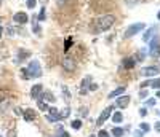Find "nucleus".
Segmentation results:
<instances>
[{
  "label": "nucleus",
  "mask_w": 160,
  "mask_h": 137,
  "mask_svg": "<svg viewBox=\"0 0 160 137\" xmlns=\"http://www.w3.org/2000/svg\"><path fill=\"white\" fill-rule=\"evenodd\" d=\"M2 34H3V29H2V26H0V37H2Z\"/></svg>",
  "instance_id": "nucleus-38"
},
{
  "label": "nucleus",
  "mask_w": 160,
  "mask_h": 137,
  "mask_svg": "<svg viewBox=\"0 0 160 137\" xmlns=\"http://www.w3.org/2000/svg\"><path fill=\"white\" fill-rule=\"evenodd\" d=\"M157 104V99L154 97V99H147L146 100V105H155Z\"/></svg>",
  "instance_id": "nucleus-24"
},
{
  "label": "nucleus",
  "mask_w": 160,
  "mask_h": 137,
  "mask_svg": "<svg viewBox=\"0 0 160 137\" xmlns=\"http://www.w3.org/2000/svg\"><path fill=\"white\" fill-rule=\"evenodd\" d=\"M141 129H143V131H146V132H147L149 129H151V126H149L147 123H143V124H141Z\"/></svg>",
  "instance_id": "nucleus-29"
},
{
  "label": "nucleus",
  "mask_w": 160,
  "mask_h": 137,
  "mask_svg": "<svg viewBox=\"0 0 160 137\" xmlns=\"http://www.w3.org/2000/svg\"><path fill=\"white\" fill-rule=\"evenodd\" d=\"M135 56H136V57H133L135 61H141V62H143V61L146 59V51H140V53H136Z\"/></svg>",
  "instance_id": "nucleus-19"
},
{
  "label": "nucleus",
  "mask_w": 160,
  "mask_h": 137,
  "mask_svg": "<svg viewBox=\"0 0 160 137\" xmlns=\"http://www.w3.org/2000/svg\"><path fill=\"white\" fill-rule=\"evenodd\" d=\"M155 31H157V27H154V26L149 27L147 31L144 32V37H143V38H144V41H149V40H151V37L154 35V32H155Z\"/></svg>",
  "instance_id": "nucleus-12"
},
{
  "label": "nucleus",
  "mask_w": 160,
  "mask_h": 137,
  "mask_svg": "<svg viewBox=\"0 0 160 137\" xmlns=\"http://www.w3.org/2000/svg\"><path fill=\"white\" fill-rule=\"evenodd\" d=\"M112 121H114V123H122V121H123L122 113H120V112H115V113L112 115Z\"/></svg>",
  "instance_id": "nucleus-15"
},
{
  "label": "nucleus",
  "mask_w": 160,
  "mask_h": 137,
  "mask_svg": "<svg viewBox=\"0 0 160 137\" xmlns=\"http://www.w3.org/2000/svg\"><path fill=\"white\" fill-rule=\"evenodd\" d=\"M157 97H158V99H160V89H158V91H157Z\"/></svg>",
  "instance_id": "nucleus-39"
},
{
  "label": "nucleus",
  "mask_w": 160,
  "mask_h": 137,
  "mask_svg": "<svg viewBox=\"0 0 160 137\" xmlns=\"http://www.w3.org/2000/svg\"><path fill=\"white\" fill-rule=\"evenodd\" d=\"M146 97H147V91H140V99H146Z\"/></svg>",
  "instance_id": "nucleus-30"
},
{
  "label": "nucleus",
  "mask_w": 160,
  "mask_h": 137,
  "mask_svg": "<svg viewBox=\"0 0 160 137\" xmlns=\"http://www.w3.org/2000/svg\"><path fill=\"white\" fill-rule=\"evenodd\" d=\"M149 46H151V53L152 56H160V43H158V38H154V40H149Z\"/></svg>",
  "instance_id": "nucleus-7"
},
{
  "label": "nucleus",
  "mask_w": 160,
  "mask_h": 137,
  "mask_svg": "<svg viewBox=\"0 0 160 137\" xmlns=\"http://www.w3.org/2000/svg\"><path fill=\"white\" fill-rule=\"evenodd\" d=\"M27 56H29V53H24V51H19V57H18V61H23L24 59V57H27Z\"/></svg>",
  "instance_id": "nucleus-23"
},
{
  "label": "nucleus",
  "mask_w": 160,
  "mask_h": 137,
  "mask_svg": "<svg viewBox=\"0 0 160 137\" xmlns=\"http://www.w3.org/2000/svg\"><path fill=\"white\" fill-rule=\"evenodd\" d=\"M40 2H47V0H40Z\"/></svg>",
  "instance_id": "nucleus-41"
},
{
  "label": "nucleus",
  "mask_w": 160,
  "mask_h": 137,
  "mask_svg": "<svg viewBox=\"0 0 160 137\" xmlns=\"http://www.w3.org/2000/svg\"><path fill=\"white\" fill-rule=\"evenodd\" d=\"M135 137H144V134H143L141 131H136V132H135Z\"/></svg>",
  "instance_id": "nucleus-33"
},
{
  "label": "nucleus",
  "mask_w": 160,
  "mask_h": 137,
  "mask_svg": "<svg viewBox=\"0 0 160 137\" xmlns=\"http://www.w3.org/2000/svg\"><path fill=\"white\" fill-rule=\"evenodd\" d=\"M130 96H122V97H119L115 100V105L119 107V109H127L128 107V104H130Z\"/></svg>",
  "instance_id": "nucleus-8"
},
{
  "label": "nucleus",
  "mask_w": 160,
  "mask_h": 137,
  "mask_svg": "<svg viewBox=\"0 0 160 137\" xmlns=\"http://www.w3.org/2000/svg\"><path fill=\"white\" fill-rule=\"evenodd\" d=\"M110 113H112V105H109V107H106V109L102 110V113L99 115V118H98V121H96V124L98 126H101L104 121H106L109 117H110Z\"/></svg>",
  "instance_id": "nucleus-4"
},
{
  "label": "nucleus",
  "mask_w": 160,
  "mask_h": 137,
  "mask_svg": "<svg viewBox=\"0 0 160 137\" xmlns=\"http://www.w3.org/2000/svg\"><path fill=\"white\" fill-rule=\"evenodd\" d=\"M40 92H42V85H34L32 89H31V96H32L34 99H39Z\"/></svg>",
  "instance_id": "nucleus-10"
},
{
  "label": "nucleus",
  "mask_w": 160,
  "mask_h": 137,
  "mask_svg": "<svg viewBox=\"0 0 160 137\" xmlns=\"http://www.w3.org/2000/svg\"><path fill=\"white\" fill-rule=\"evenodd\" d=\"M56 135H58V137H69V134H67L62 128H59V129H58V134H56Z\"/></svg>",
  "instance_id": "nucleus-20"
},
{
  "label": "nucleus",
  "mask_w": 160,
  "mask_h": 137,
  "mask_svg": "<svg viewBox=\"0 0 160 137\" xmlns=\"http://www.w3.org/2000/svg\"><path fill=\"white\" fill-rule=\"evenodd\" d=\"M40 31H42V29L35 24V26H34V32H35V34H40Z\"/></svg>",
  "instance_id": "nucleus-32"
},
{
  "label": "nucleus",
  "mask_w": 160,
  "mask_h": 137,
  "mask_svg": "<svg viewBox=\"0 0 160 137\" xmlns=\"http://www.w3.org/2000/svg\"><path fill=\"white\" fill-rule=\"evenodd\" d=\"M144 29H146V24H144V23H136V24L128 26L127 32H125V38H131V37H135L136 34H140L141 31H144Z\"/></svg>",
  "instance_id": "nucleus-3"
},
{
  "label": "nucleus",
  "mask_w": 160,
  "mask_h": 137,
  "mask_svg": "<svg viewBox=\"0 0 160 137\" xmlns=\"http://www.w3.org/2000/svg\"><path fill=\"white\" fill-rule=\"evenodd\" d=\"M90 137H95V135H90Z\"/></svg>",
  "instance_id": "nucleus-42"
},
{
  "label": "nucleus",
  "mask_w": 160,
  "mask_h": 137,
  "mask_svg": "<svg viewBox=\"0 0 160 137\" xmlns=\"http://www.w3.org/2000/svg\"><path fill=\"white\" fill-rule=\"evenodd\" d=\"M39 109H40V110H47L48 107H47V104H45V102H42V100H40V102H39Z\"/></svg>",
  "instance_id": "nucleus-28"
},
{
  "label": "nucleus",
  "mask_w": 160,
  "mask_h": 137,
  "mask_svg": "<svg viewBox=\"0 0 160 137\" xmlns=\"http://www.w3.org/2000/svg\"><path fill=\"white\" fill-rule=\"evenodd\" d=\"M39 19H40V21L47 19V18H45V8H42V11H40V14H39Z\"/></svg>",
  "instance_id": "nucleus-27"
},
{
  "label": "nucleus",
  "mask_w": 160,
  "mask_h": 137,
  "mask_svg": "<svg viewBox=\"0 0 160 137\" xmlns=\"http://www.w3.org/2000/svg\"><path fill=\"white\" fill-rule=\"evenodd\" d=\"M146 113H147V112H146V109H141V110H140V115H141V117H144Z\"/></svg>",
  "instance_id": "nucleus-36"
},
{
  "label": "nucleus",
  "mask_w": 160,
  "mask_h": 137,
  "mask_svg": "<svg viewBox=\"0 0 160 137\" xmlns=\"http://www.w3.org/2000/svg\"><path fill=\"white\" fill-rule=\"evenodd\" d=\"M98 137H109L107 131H104V129H101V131L98 132Z\"/></svg>",
  "instance_id": "nucleus-26"
},
{
  "label": "nucleus",
  "mask_w": 160,
  "mask_h": 137,
  "mask_svg": "<svg viewBox=\"0 0 160 137\" xmlns=\"http://www.w3.org/2000/svg\"><path fill=\"white\" fill-rule=\"evenodd\" d=\"M125 2H127L130 6H135V5L138 3V0H125Z\"/></svg>",
  "instance_id": "nucleus-31"
},
{
  "label": "nucleus",
  "mask_w": 160,
  "mask_h": 137,
  "mask_svg": "<svg viewBox=\"0 0 160 137\" xmlns=\"http://www.w3.org/2000/svg\"><path fill=\"white\" fill-rule=\"evenodd\" d=\"M157 18H158V19H160V11H158V14H157Z\"/></svg>",
  "instance_id": "nucleus-40"
},
{
  "label": "nucleus",
  "mask_w": 160,
  "mask_h": 137,
  "mask_svg": "<svg viewBox=\"0 0 160 137\" xmlns=\"http://www.w3.org/2000/svg\"><path fill=\"white\" fill-rule=\"evenodd\" d=\"M24 120L26 121H34V120H35V112H34L32 109H26V112H24Z\"/></svg>",
  "instance_id": "nucleus-11"
},
{
  "label": "nucleus",
  "mask_w": 160,
  "mask_h": 137,
  "mask_svg": "<svg viewBox=\"0 0 160 137\" xmlns=\"http://www.w3.org/2000/svg\"><path fill=\"white\" fill-rule=\"evenodd\" d=\"M0 137H2V135H0Z\"/></svg>",
  "instance_id": "nucleus-43"
},
{
  "label": "nucleus",
  "mask_w": 160,
  "mask_h": 137,
  "mask_svg": "<svg viewBox=\"0 0 160 137\" xmlns=\"http://www.w3.org/2000/svg\"><path fill=\"white\" fill-rule=\"evenodd\" d=\"M40 97H45V99L48 100V102H54V97L50 94V92H45V96H40Z\"/></svg>",
  "instance_id": "nucleus-22"
},
{
  "label": "nucleus",
  "mask_w": 160,
  "mask_h": 137,
  "mask_svg": "<svg viewBox=\"0 0 160 137\" xmlns=\"http://www.w3.org/2000/svg\"><path fill=\"white\" fill-rule=\"evenodd\" d=\"M72 128H74V129H80V128H82V121H80V120L72 121Z\"/></svg>",
  "instance_id": "nucleus-21"
},
{
  "label": "nucleus",
  "mask_w": 160,
  "mask_h": 137,
  "mask_svg": "<svg viewBox=\"0 0 160 137\" xmlns=\"http://www.w3.org/2000/svg\"><path fill=\"white\" fill-rule=\"evenodd\" d=\"M47 118H48V121H50V123H51V121H53V123H56V121H61V120H62L61 113H58V110L54 109V107H51V109H50Z\"/></svg>",
  "instance_id": "nucleus-5"
},
{
  "label": "nucleus",
  "mask_w": 160,
  "mask_h": 137,
  "mask_svg": "<svg viewBox=\"0 0 160 137\" xmlns=\"http://www.w3.org/2000/svg\"><path fill=\"white\" fill-rule=\"evenodd\" d=\"M160 74V69L158 67H146V69H143V75L144 77H155V75H158Z\"/></svg>",
  "instance_id": "nucleus-9"
},
{
  "label": "nucleus",
  "mask_w": 160,
  "mask_h": 137,
  "mask_svg": "<svg viewBox=\"0 0 160 137\" xmlns=\"http://www.w3.org/2000/svg\"><path fill=\"white\" fill-rule=\"evenodd\" d=\"M135 62H136V61L133 59V57H130V59H125V61H123V66L127 67V69H133Z\"/></svg>",
  "instance_id": "nucleus-16"
},
{
  "label": "nucleus",
  "mask_w": 160,
  "mask_h": 137,
  "mask_svg": "<svg viewBox=\"0 0 160 137\" xmlns=\"http://www.w3.org/2000/svg\"><path fill=\"white\" fill-rule=\"evenodd\" d=\"M66 2H67V0H56V3H58V5H64Z\"/></svg>",
  "instance_id": "nucleus-35"
},
{
  "label": "nucleus",
  "mask_w": 160,
  "mask_h": 137,
  "mask_svg": "<svg viewBox=\"0 0 160 137\" xmlns=\"http://www.w3.org/2000/svg\"><path fill=\"white\" fill-rule=\"evenodd\" d=\"M23 75L26 78H39L42 75V69H40V62L39 61H31V64L27 66V69L23 70Z\"/></svg>",
  "instance_id": "nucleus-1"
},
{
  "label": "nucleus",
  "mask_w": 160,
  "mask_h": 137,
  "mask_svg": "<svg viewBox=\"0 0 160 137\" xmlns=\"http://www.w3.org/2000/svg\"><path fill=\"white\" fill-rule=\"evenodd\" d=\"M35 5H37V0H27V6L29 8H34Z\"/></svg>",
  "instance_id": "nucleus-25"
},
{
  "label": "nucleus",
  "mask_w": 160,
  "mask_h": 137,
  "mask_svg": "<svg viewBox=\"0 0 160 137\" xmlns=\"http://www.w3.org/2000/svg\"><path fill=\"white\" fill-rule=\"evenodd\" d=\"M154 128H155V131H158V132H160V121L154 124Z\"/></svg>",
  "instance_id": "nucleus-34"
},
{
  "label": "nucleus",
  "mask_w": 160,
  "mask_h": 137,
  "mask_svg": "<svg viewBox=\"0 0 160 137\" xmlns=\"http://www.w3.org/2000/svg\"><path fill=\"white\" fill-rule=\"evenodd\" d=\"M115 23V16L112 14H104V16H99L98 21H96V29L101 31H107L109 27H112V24Z\"/></svg>",
  "instance_id": "nucleus-2"
},
{
  "label": "nucleus",
  "mask_w": 160,
  "mask_h": 137,
  "mask_svg": "<svg viewBox=\"0 0 160 137\" xmlns=\"http://www.w3.org/2000/svg\"><path fill=\"white\" fill-rule=\"evenodd\" d=\"M8 137H16V134H15V132H13V131H11V132L8 134Z\"/></svg>",
  "instance_id": "nucleus-37"
},
{
  "label": "nucleus",
  "mask_w": 160,
  "mask_h": 137,
  "mask_svg": "<svg viewBox=\"0 0 160 137\" xmlns=\"http://www.w3.org/2000/svg\"><path fill=\"white\" fill-rule=\"evenodd\" d=\"M62 64H64L66 70H74V62H72L71 59H67V57H66V59H64V62H62Z\"/></svg>",
  "instance_id": "nucleus-17"
},
{
  "label": "nucleus",
  "mask_w": 160,
  "mask_h": 137,
  "mask_svg": "<svg viewBox=\"0 0 160 137\" xmlns=\"http://www.w3.org/2000/svg\"><path fill=\"white\" fill-rule=\"evenodd\" d=\"M110 132H112V135H114V137H123V134H125V131H123L122 128H114Z\"/></svg>",
  "instance_id": "nucleus-14"
},
{
  "label": "nucleus",
  "mask_w": 160,
  "mask_h": 137,
  "mask_svg": "<svg viewBox=\"0 0 160 137\" xmlns=\"http://www.w3.org/2000/svg\"><path fill=\"white\" fill-rule=\"evenodd\" d=\"M123 92H125V88H123V86H120V88H117V89H114L112 92H110V94H109V99L119 97L120 94H123Z\"/></svg>",
  "instance_id": "nucleus-13"
},
{
  "label": "nucleus",
  "mask_w": 160,
  "mask_h": 137,
  "mask_svg": "<svg viewBox=\"0 0 160 137\" xmlns=\"http://www.w3.org/2000/svg\"><path fill=\"white\" fill-rule=\"evenodd\" d=\"M13 21H15V23H18V24H26L27 21H29V16H27L24 11H18L15 16H13Z\"/></svg>",
  "instance_id": "nucleus-6"
},
{
  "label": "nucleus",
  "mask_w": 160,
  "mask_h": 137,
  "mask_svg": "<svg viewBox=\"0 0 160 137\" xmlns=\"http://www.w3.org/2000/svg\"><path fill=\"white\" fill-rule=\"evenodd\" d=\"M149 85H151L154 89H160V78H154V80H151Z\"/></svg>",
  "instance_id": "nucleus-18"
}]
</instances>
